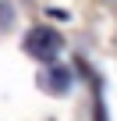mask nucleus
Wrapping results in <instances>:
<instances>
[{"mask_svg":"<svg viewBox=\"0 0 117 121\" xmlns=\"http://www.w3.org/2000/svg\"><path fill=\"white\" fill-rule=\"evenodd\" d=\"M25 50L39 60H53L57 53H61V36H57L53 29H32L25 36Z\"/></svg>","mask_w":117,"mask_h":121,"instance_id":"nucleus-1","label":"nucleus"}]
</instances>
